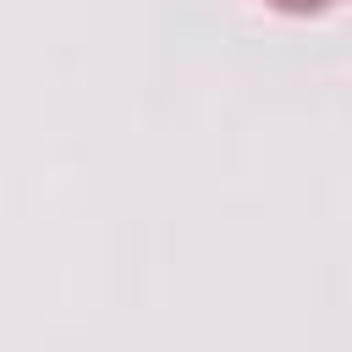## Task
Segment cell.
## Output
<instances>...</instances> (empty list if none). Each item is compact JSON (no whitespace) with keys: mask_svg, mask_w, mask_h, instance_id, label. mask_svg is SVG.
Returning a JSON list of instances; mask_svg holds the SVG:
<instances>
[{"mask_svg":"<svg viewBox=\"0 0 352 352\" xmlns=\"http://www.w3.org/2000/svg\"><path fill=\"white\" fill-rule=\"evenodd\" d=\"M264 6H275V11H286V16H319V11H330V6H341V0H264Z\"/></svg>","mask_w":352,"mask_h":352,"instance_id":"obj_1","label":"cell"}]
</instances>
